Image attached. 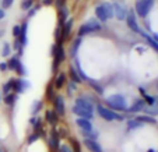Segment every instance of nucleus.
I'll use <instances>...</instances> for the list:
<instances>
[{"label": "nucleus", "instance_id": "f257e3e1", "mask_svg": "<svg viewBox=\"0 0 158 152\" xmlns=\"http://www.w3.org/2000/svg\"><path fill=\"white\" fill-rule=\"evenodd\" d=\"M106 107H109L114 112H126L127 110L126 98L120 94H114L106 99Z\"/></svg>", "mask_w": 158, "mask_h": 152}, {"label": "nucleus", "instance_id": "f03ea898", "mask_svg": "<svg viewBox=\"0 0 158 152\" xmlns=\"http://www.w3.org/2000/svg\"><path fill=\"white\" fill-rule=\"evenodd\" d=\"M97 112H98L99 116H101L104 120H106V122H114V120H122L123 119L120 114H118L116 112H114V110H110L109 107L104 106V105H101V103L97 105Z\"/></svg>", "mask_w": 158, "mask_h": 152}, {"label": "nucleus", "instance_id": "7ed1b4c3", "mask_svg": "<svg viewBox=\"0 0 158 152\" xmlns=\"http://www.w3.org/2000/svg\"><path fill=\"white\" fill-rule=\"evenodd\" d=\"M154 2L152 0H136V11L139 17L144 18L150 13V10L152 9Z\"/></svg>", "mask_w": 158, "mask_h": 152}, {"label": "nucleus", "instance_id": "20e7f679", "mask_svg": "<svg viewBox=\"0 0 158 152\" xmlns=\"http://www.w3.org/2000/svg\"><path fill=\"white\" fill-rule=\"evenodd\" d=\"M7 66H9V70H14L18 75L25 74V69H24V66H23V63H21V60L18 56H13L11 59L9 60Z\"/></svg>", "mask_w": 158, "mask_h": 152}, {"label": "nucleus", "instance_id": "39448f33", "mask_svg": "<svg viewBox=\"0 0 158 152\" xmlns=\"http://www.w3.org/2000/svg\"><path fill=\"white\" fill-rule=\"evenodd\" d=\"M112 9H114V15L118 18V20H119V21L126 20L129 10L126 9L125 4L119 3V2H115V3H112Z\"/></svg>", "mask_w": 158, "mask_h": 152}, {"label": "nucleus", "instance_id": "423d86ee", "mask_svg": "<svg viewBox=\"0 0 158 152\" xmlns=\"http://www.w3.org/2000/svg\"><path fill=\"white\" fill-rule=\"evenodd\" d=\"M126 24H127V27L130 28L131 31H134V32H137V34H141V30H140V27H139L134 10H129L127 17H126Z\"/></svg>", "mask_w": 158, "mask_h": 152}, {"label": "nucleus", "instance_id": "0eeeda50", "mask_svg": "<svg viewBox=\"0 0 158 152\" xmlns=\"http://www.w3.org/2000/svg\"><path fill=\"white\" fill-rule=\"evenodd\" d=\"M53 105H55V112H56L57 116H64V99H63V96L57 95L55 96L53 99Z\"/></svg>", "mask_w": 158, "mask_h": 152}, {"label": "nucleus", "instance_id": "6e6552de", "mask_svg": "<svg viewBox=\"0 0 158 152\" xmlns=\"http://www.w3.org/2000/svg\"><path fill=\"white\" fill-rule=\"evenodd\" d=\"M76 106L81 107V109L89 112V113H94V105L91 103V101L87 99V98H77L76 99Z\"/></svg>", "mask_w": 158, "mask_h": 152}, {"label": "nucleus", "instance_id": "1a4fd4ad", "mask_svg": "<svg viewBox=\"0 0 158 152\" xmlns=\"http://www.w3.org/2000/svg\"><path fill=\"white\" fill-rule=\"evenodd\" d=\"M30 84L27 82L25 80H17V78H13V91L17 94L24 92L25 88H28Z\"/></svg>", "mask_w": 158, "mask_h": 152}, {"label": "nucleus", "instance_id": "9d476101", "mask_svg": "<svg viewBox=\"0 0 158 152\" xmlns=\"http://www.w3.org/2000/svg\"><path fill=\"white\" fill-rule=\"evenodd\" d=\"M73 113L76 114V116L78 117V119H85V120H93V117H94V114L93 113H89V112H87V110H84V109H81V107H78V106H73Z\"/></svg>", "mask_w": 158, "mask_h": 152}, {"label": "nucleus", "instance_id": "9b49d317", "mask_svg": "<svg viewBox=\"0 0 158 152\" xmlns=\"http://www.w3.org/2000/svg\"><path fill=\"white\" fill-rule=\"evenodd\" d=\"M49 145H51L52 149H55V151H57L59 149V133L56 131V130H52L51 133V138H49Z\"/></svg>", "mask_w": 158, "mask_h": 152}, {"label": "nucleus", "instance_id": "f8f14e48", "mask_svg": "<svg viewBox=\"0 0 158 152\" xmlns=\"http://www.w3.org/2000/svg\"><path fill=\"white\" fill-rule=\"evenodd\" d=\"M76 124L81 128V131H93L94 130L91 122H89V120H85V119H77Z\"/></svg>", "mask_w": 158, "mask_h": 152}, {"label": "nucleus", "instance_id": "ddd939ff", "mask_svg": "<svg viewBox=\"0 0 158 152\" xmlns=\"http://www.w3.org/2000/svg\"><path fill=\"white\" fill-rule=\"evenodd\" d=\"M144 107H146V102H144V99H137V101H136L130 107H129L127 110L131 112V113H136V112L143 110Z\"/></svg>", "mask_w": 158, "mask_h": 152}, {"label": "nucleus", "instance_id": "4468645a", "mask_svg": "<svg viewBox=\"0 0 158 152\" xmlns=\"http://www.w3.org/2000/svg\"><path fill=\"white\" fill-rule=\"evenodd\" d=\"M84 144H85V146L89 149L91 152H104L101 148V145H99L97 141H93V140H84Z\"/></svg>", "mask_w": 158, "mask_h": 152}, {"label": "nucleus", "instance_id": "2eb2a0df", "mask_svg": "<svg viewBox=\"0 0 158 152\" xmlns=\"http://www.w3.org/2000/svg\"><path fill=\"white\" fill-rule=\"evenodd\" d=\"M45 119H46V122H48L49 124L56 126L57 120H59V116L56 114L55 110H46V113H45Z\"/></svg>", "mask_w": 158, "mask_h": 152}, {"label": "nucleus", "instance_id": "dca6fc26", "mask_svg": "<svg viewBox=\"0 0 158 152\" xmlns=\"http://www.w3.org/2000/svg\"><path fill=\"white\" fill-rule=\"evenodd\" d=\"M95 14H97V18H98L99 21H102V22H106V21L109 20V18H108L106 11H105V9H104V6H102V4L97 6V9H95Z\"/></svg>", "mask_w": 158, "mask_h": 152}, {"label": "nucleus", "instance_id": "f3484780", "mask_svg": "<svg viewBox=\"0 0 158 152\" xmlns=\"http://www.w3.org/2000/svg\"><path fill=\"white\" fill-rule=\"evenodd\" d=\"M27 28H28V24L24 22L23 27H21V32H20V36H18V42H20L23 46L27 45Z\"/></svg>", "mask_w": 158, "mask_h": 152}, {"label": "nucleus", "instance_id": "a211bd4d", "mask_svg": "<svg viewBox=\"0 0 158 152\" xmlns=\"http://www.w3.org/2000/svg\"><path fill=\"white\" fill-rule=\"evenodd\" d=\"M136 120H137V122H140L141 124H144V123H146V124H155V119L154 117H151V116H148V114H143V116H137L136 117Z\"/></svg>", "mask_w": 158, "mask_h": 152}, {"label": "nucleus", "instance_id": "6ab92c4d", "mask_svg": "<svg viewBox=\"0 0 158 152\" xmlns=\"http://www.w3.org/2000/svg\"><path fill=\"white\" fill-rule=\"evenodd\" d=\"M59 17H60V27H62V25L64 24V21L69 18V9L66 6H63L59 9Z\"/></svg>", "mask_w": 158, "mask_h": 152}, {"label": "nucleus", "instance_id": "aec40b11", "mask_svg": "<svg viewBox=\"0 0 158 152\" xmlns=\"http://www.w3.org/2000/svg\"><path fill=\"white\" fill-rule=\"evenodd\" d=\"M64 82H66V75L64 74H57L56 75V78H55V86H56L57 90H60L63 85H64Z\"/></svg>", "mask_w": 158, "mask_h": 152}, {"label": "nucleus", "instance_id": "412c9836", "mask_svg": "<svg viewBox=\"0 0 158 152\" xmlns=\"http://www.w3.org/2000/svg\"><path fill=\"white\" fill-rule=\"evenodd\" d=\"M85 24L88 25V27L91 28L93 31H99V30H101V24H99V21H97L95 18H91V20H88Z\"/></svg>", "mask_w": 158, "mask_h": 152}, {"label": "nucleus", "instance_id": "4be33fe9", "mask_svg": "<svg viewBox=\"0 0 158 152\" xmlns=\"http://www.w3.org/2000/svg\"><path fill=\"white\" fill-rule=\"evenodd\" d=\"M70 77H72V82H74V84H81L83 82V80H81V77L78 75V73L76 71L74 67L70 69Z\"/></svg>", "mask_w": 158, "mask_h": 152}, {"label": "nucleus", "instance_id": "5701e85b", "mask_svg": "<svg viewBox=\"0 0 158 152\" xmlns=\"http://www.w3.org/2000/svg\"><path fill=\"white\" fill-rule=\"evenodd\" d=\"M101 4L104 6L105 11H106L108 18H114V9H112V3H109V2H104V3H101Z\"/></svg>", "mask_w": 158, "mask_h": 152}, {"label": "nucleus", "instance_id": "b1692460", "mask_svg": "<svg viewBox=\"0 0 158 152\" xmlns=\"http://www.w3.org/2000/svg\"><path fill=\"white\" fill-rule=\"evenodd\" d=\"M91 32H94V31L91 30V28H89L87 24H83V25H81V27H80V30H78V36H80V38H81V36H84V35H88V34H91Z\"/></svg>", "mask_w": 158, "mask_h": 152}, {"label": "nucleus", "instance_id": "393cba45", "mask_svg": "<svg viewBox=\"0 0 158 152\" xmlns=\"http://www.w3.org/2000/svg\"><path fill=\"white\" fill-rule=\"evenodd\" d=\"M83 135L85 140H93V141H97V138H98V133L97 131H83Z\"/></svg>", "mask_w": 158, "mask_h": 152}, {"label": "nucleus", "instance_id": "a878e982", "mask_svg": "<svg viewBox=\"0 0 158 152\" xmlns=\"http://www.w3.org/2000/svg\"><path fill=\"white\" fill-rule=\"evenodd\" d=\"M11 92H13V78H11V80H9V82L3 85V94H4V96L9 95V94H11Z\"/></svg>", "mask_w": 158, "mask_h": 152}, {"label": "nucleus", "instance_id": "bb28decb", "mask_svg": "<svg viewBox=\"0 0 158 152\" xmlns=\"http://www.w3.org/2000/svg\"><path fill=\"white\" fill-rule=\"evenodd\" d=\"M141 35H143V36H144V38H146V39H147V42H148L150 45H151V46H152V48H154V49H155V50H157V52H158V43H157V42H155V41H154V39H152V38H151V36H150V35H147V34H146V32H143V31H141Z\"/></svg>", "mask_w": 158, "mask_h": 152}, {"label": "nucleus", "instance_id": "cd10ccee", "mask_svg": "<svg viewBox=\"0 0 158 152\" xmlns=\"http://www.w3.org/2000/svg\"><path fill=\"white\" fill-rule=\"evenodd\" d=\"M4 102H6V105H9V106H11V105H14L15 102V95L14 94H9V95L4 96Z\"/></svg>", "mask_w": 158, "mask_h": 152}, {"label": "nucleus", "instance_id": "c85d7f7f", "mask_svg": "<svg viewBox=\"0 0 158 152\" xmlns=\"http://www.w3.org/2000/svg\"><path fill=\"white\" fill-rule=\"evenodd\" d=\"M88 82H89V85L93 86V88H94V90H95L98 94H104V90H102V86H99L98 82H95V81H93V80H88Z\"/></svg>", "mask_w": 158, "mask_h": 152}, {"label": "nucleus", "instance_id": "c756f323", "mask_svg": "<svg viewBox=\"0 0 158 152\" xmlns=\"http://www.w3.org/2000/svg\"><path fill=\"white\" fill-rule=\"evenodd\" d=\"M127 126H129V130H133V128H137V127H141V123L140 122H137L136 119H133V120H130V122L127 123Z\"/></svg>", "mask_w": 158, "mask_h": 152}, {"label": "nucleus", "instance_id": "7c9ffc66", "mask_svg": "<svg viewBox=\"0 0 158 152\" xmlns=\"http://www.w3.org/2000/svg\"><path fill=\"white\" fill-rule=\"evenodd\" d=\"M41 106H42V103H41V102H34V105H32V107H31V113H32L34 114V116H35V114H36V112H38L39 110V109H41Z\"/></svg>", "mask_w": 158, "mask_h": 152}, {"label": "nucleus", "instance_id": "2f4dec72", "mask_svg": "<svg viewBox=\"0 0 158 152\" xmlns=\"http://www.w3.org/2000/svg\"><path fill=\"white\" fill-rule=\"evenodd\" d=\"M23 48H24V46L21 45L20 42H18V39H15V42H14V50H17L18 52V56H21V54H23Z\"/></svg>", "mask_w": 158, "mask_h": 152}, {"label": "nucleus", "instance_id": "473e14b6", "mask_svg": "<svg viewBox=\"0 0 158 152\" xmlns=\"http://www.w3.org/2000/svg\"><path fill=\"white\" fill-rule=\"evenodd\" d=\"M32 2L34 0H23V3H21V9L23 10H28L32 7Z\"/></svg>", "mask_w": 158, "mask_h": 152}, {"label": "nucleus", "instance_id": "72a5a7b5", "mask_svg": "<svg viewBox=\"0 0 158 152\" xmlns=\"http://www.w3.org/2000/svg\"><path fill=\"white\" fill-rule=\"evenodd\" d=\"M10 50H11V48H10V43H7V42H6V43L3 45V52H2V54H3L4 57L9 56V54H10Z\"/></svg>", "mask_w": 158, "mask_h": 152}, {"label": "nucleus", "instance_id": "f704fd0d", "mask_svg": "<svg viewBox=\"0 0 158 152\" xmlns=\"http://www.w3.org/2000/svg\"><path fill=\"white\" fill-rule=\"evenodd\" d=\"M20 32H21V27H20V25H15V27L13 28V36H15V39H18Z\"/></svg>", "mask_w": 158, "mask_h": 152}, {"label": "nucleus", "instance_id": "c9c22d12", "mask_svg": "<svg viewBox=\"0 0 158 152\" xmlns=\"http://www.w3.org/2000/svg\"><path fill=\"white\" fill-rule=\"evenodd\" d=\"M81 43V38H77L76 39V42H74V45H73V49H72V52H73V54L77 52V49H78V45Z\"/></svg>", "mask_w": 158, "mask_h": 152}, {"label": "nucleus", "instance_id": "e433bc0d", "mask_svg": "<svg viewBox=\"0 0 158 152\" xmlns=\"http://www.w3.org/2000/svg\"><path fill=\"white\" fill-rule=\"evenodd\" d=\"M13 2H14V0H2V6H3V9H9L13 4Z\"/></svg>", "mask_w": 158, "mask_h": 152}, {"label": "nucleus", "instance_id": "4c0bfd02", "mask_svg": "<svg viewBox=\"0 0 158 152\" xmlns=\"http://www.w3.org/2000/svg\"><path fill=\"white\" fill-rule=\"evenodd\" d=\"M59 152H73V151H72V148H70V146L62 145V146H59Z\"/></svg>", "mask_w": 158, "mask_h": 152}, {"label": "nucleus", "instance_id": "58836bf2", "mask_svg": "<svg viewBox=\"0 0 158 152\" xmlns=\"http://www.w3.org/2000/svg\"><path fill=\"white\" fill-rule=\"evenodd\" d=\"M76 90V84L74 82H69V88H67V91H69V94L72 95L73 94V91Z\"/></svg>", "mask_w": 158, "mask_h": 152}, {"label": "nucleus", "instance_id": "ea45409f", "mask_svg": "<svg viewBox=\"0 0 158 152\" xmlns=\"http://www.w3.org/2000/svg\"><path fill=\"white\" fill-rule=\"evenodd\" d=\"M38 137H39V135H38V133H35V134H32V135H30V140H28V142H34V141H36V140H38Z\"/></svg>", "mask_w": 158, "mask_h": 152}, {"label": "nucleus", "instance_id": "a19ab883", "mask_svg": "<svg viewBox=\"0 0 158 152\" xmlns=\"http://www.w3.org/2000/svg\"><path fill=\"white\" fill-rule=\"evenodd\" d=\"M7 70H9L7 63H0V71H7Z\"/></svg>", "mask_w": 158, "mask_h": 152}, {"label": "nucleus", "instance_id": "79ce46f5", "mask_svg": "<svg viewBox=\"0 0 158 152\" xmlns=\"http://www.w3.org/2000/svg\"><path fill=\"white\" fill-rule=\"evenodd\" d=\"M73 145H74V152H81L80 145H78V142H77V141H74V142H73Z\"/></svg>", "mask_w": 158, "mask_h": 152}, {"label": "nucleus", "instance_id": "37998d69", "mask_svg": "<svg viewBox=\"0 0 158 152\" xmlns=\"http://www.w3.org/2000/svg\"><path fill=\"white\" fill-rule=\"evenodd\" d=\"M48 98L52 99V86H49L48 88Z\"/></svg>", "mask_w": 158, "mask_h": 152}, {"label": "nucleus", "instance_id": "c03bdc74", "mask_svg": "<svg viewBox=\"0 0 158 152\" xmlns=\"http://www.w3.org/2000/svg\"><path fill=\"white\" fill-rule=\"evenodd\" d=\"M4 15H6V13H4L3 10H0V20H2V18H4Z\"/></svg>", "mask_w": 158, "mask_h": 152}, {"label": "nucleus", "instance_id": "a18cd8bd", "mask_svg": "<svg viewBox=\"0 0 158 152\" xmlns=\"http://www.w3.org/2000/svg\"><path fill=\"white\" fill-rule=\"evenodd\" d=\"M35 11H36V10L31 9V11H30V14H28V15H30V17H32V15H34V14H35Z\"/></svg>", "mask_w": 158, "mask_h": 152}, {"label": "nucleus", "instance_id": "49530a36", "mask_svg": "<svg viewBox=\"0 0 158 152\" xmlns=\"http://www.w3.org/2000/svg\"><path fill=\"white\" fill-rule=\"evenodd\" d=\"M44 4H51V0H44Z\"/></svg>", "mask_w": 158, "mask_h": 152}, {"label": "nucleus", "instance_id": "de8ad7c7", "mask_svg": "<svg viewBox=\"0 0 158 152\" xmlns=\"http://www.w3.org/2000/svg\"><path fill=\"white\" fill-rule=\"evenodd\" d=\"M0 103H2V92H0Z\"/></svg>", "mask_w": 158, "mask_h": 152}, {"label": "nucleus", "instance_id": "09e8293b", "mask_svg": "<svg viewBox=\"0 0 158 152\" xmlns=\"http://www.w3.org/2000/svg\"><path fill=\"white\" fill-rule=\"evenodd\" d=\"M2 152H3V151H2Z\"/></svg>", "mask_w": 158, "mask_h": 152}]
</instances>
